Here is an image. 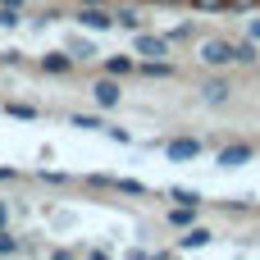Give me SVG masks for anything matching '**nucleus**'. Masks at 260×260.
<instances>
[{
	"mask_svg": "<svg viewBox=\"0 0 260 260\" xmlns=\"http://www.w3.org/2000/svg\"><path fill=\"white\" fill-rule=\"evenodd\" d=\"M201 64H206V69H224V64H238V41H219V37L201 41Z\"/></svg>",
	"mask_w": 260,
	"mask_h": 260,
	"instance_id": "1",
	"label": "nucleus"
},
{
	"mask_svg": "<svg viewBox=\"0 0 260 260\" xmlns=\"http://www.w3.org/2000/svg\"><path fill=\"white\" fill-rule=\"evenodd\" d=\"M91 101H96L101 110H114V105L123 101V78H110V73L96 78V82H91Z\"/></svg>",
	"mask_w": 260,
	"mask_h": 260,
	"instance_id": "2",
	"label": "nucleus"
},
{
	"mask_svg": "<svg viewBox=\"0 0 260 260\" xmlns=\"http://www.w3.org/2000/svg\"><path fill=\"white\" fill-rule=\"evenodd\" d=\"M73 18H78V27H87V32H105V27H114V14H105L101 5H82Z\"/></svg>",
	"mask_w": 260,
	"mask_h": 260,
	"instance_id": "3",
	"label": "nucleus"
},
{
	"mask_svg": "<svg viewBox=\"0 0 260 260\" xmlns=\"http://www.w3.org/2000/svg\"><path fill=\"white\" fill-rule=\"evenodd\" d=\"M133 50H137V55H151V59H165V55H169V41H165V37H155V32H137Z\"/></svg>",
	"mask_w": 260,
	"mask_h": 260,
	"instance_id": "4",
	"label": "nucleus"
},
{
	"mask_svg": "<svg viewBox=\"0 0 260 260\" xmlns=\"http://www.w3.org/2000/svg\"><path fill=\"white\" fill-rule=\"evenodd\" d=\"M165 155H169L174 165H183V160H197V155H201V142H197V137H174V142L165 146Z\"/></svg>",
	"mask_w": 260,
	"mask_h": 260,
	"instance_id": "5",
	"label": "nucleus"
},
{
	"mask_svg": "<svg viewBox=\"0 0 260 260\" xmlns=\"http://www.w3.org/2000/svg\"><path fill=\"white\" fill-rule=\"evenodd\" d=\"M229 96H233V82H229V78H210V82H201V101H206V105H224Z\"/></svg>",
	"mask_w": 260,
	"mask_h": 260,
	"instance_id": "6",
	"label": "nucleus"
},
{
	"mask_svg": "<svg viewBox=\"0 0 260 260\" xmlns=\"http://www.w3.org/2000/svg\"><path fill=\"white\" fill-rule=\"evenodd\" d=\"M251 155H256V151H251L247 142H238V146H224V151H219V169H238V165H247Z\"/></svg>",
	"mask_w": 260,
	"mask_h": 260,
	"instance_id": "7",
	"label": "nucleus"
},
{
	"mask_svg": "<svg viewBox=\"0 0 260 260\" xmlns=\"http://www.w3.org/2000/svg\"><path fill=\"white\" fill-rule=\"evenodd\" d=\"M210 238H215V233H210L206 224H187V233L178 238V251H197V247H206Z\"/></svg>",
	"mask_w": 260,
	"mask_h": 260,
	"instance_id": "8",
	"label": "nucleus"
},
{
	"mask_svg": "<svg viewBox=\"0 0 260 260\" xmlns=\"http://www.w3.org/2000/svg\"><path fill=\"white\" fill-rule=\"evenodd\" d=\"M41 69H46V73H69V69H73V50H50V55H41Z\"/></svg>",
	"mask_w": 260,
	"mask_h": 260,
	"instance_id": "9",
	"label": "nucleus"
},
{
	"mask_svg": "<svg viewBox=\"0 0 260 260\" xmlns=\"http://www.w3.org/2000/svg\"><path fill=\"white\" fill-rule=\"evenodd\" d=\"M105 73H110V78H133V73H137V59H133V55H110V59H105Z\"/></svg>",
	"mask_w": 260,
	"mask_h": 260,
	"instance_id": "10",
	"label": "nucleus"
},
{
	"mask_svg": "<svg viewBox=\"0 0 260 260\" xmlns=\"http://www.w3.org/2000/svg\"><path fill=\"white\" fill-rule=\"evenodd\" d=\"M114 23L128 27V32H142V14H137L133 5H119V9H114Z\"/></svg>",
	"mask_w": 260,
	"mask_h": 260,
	"instance_id": "11",
	"label": "nucleus"
},
{
	"mask_svg": "<svg viewBox=\"0 0 260 260\" xmlns=\"http://www.w3.org/2000/svg\"><path fill=\"white\" fill-rule=\"evenodd\" d=\"M197 210H201V206H183V201H178V206H174V210H169V215H165V219H169V224H174V229H187V224H192V219H197Z\"/></svg>",
	"mask_w": 260,
	"mask_h": 260,
	"instance_id": "12",
	"label": "nucleus"
},
{
	"mask_svg": "<svg viewBox=\"0 0 260 260\" xmlns=\"http://www.w3.org/2000/svg\"><path fill=\"white\" fill-rule=\"evenodd\" d=\"M142 73H146V78H174V64H169V59H146Z\"/></svg>",
	"mask_w": 260,
	"mask_h": 260,
	"instance_id": "13",
	"label": "nucleus"
},
{
	"mask_svg": "<svg viewBox=\"0 0 260 260\" xmlns=\"http://www.w3.org/2000/svg\"><path fill=\"white\" fill-rule=\"evenodd\" d=\"M18 251H23V242H18L9 229H0V256H18Z\"/></svg>",
	"mask_w": 260,
	"mask_h": 260,
	"instance_id": "14",
	"label": "nucleus"
},
{
	"mask_svg": "<svg viewBox=\"0 0 260 260\" xmlns=\"http://www.w3.org/2000/svg\"><path fill=\"white\" fill-rule=\"evenodd\" d=\"M5 114H14V119H37V105H18V101H9Z\"/></svg>",
	"mask_w": 260,
	"mask_h": 260,
	"instance_id": "15",
	"label": "nucleus"
},
{
	"mask_svg": "<svg viewBox=\"0 0 260 260\" xmlns=\"http://www.w3.org/2000/svg\"><path fill=\"white\" fill-rule=\"evenodd\" d=\"M169 197H174V201H183V206H201V192H192V187H174Z\"/></svg>",
	"mask_w": 260,
	"mask_h": 260,
	"instance_id": "16",
	"label": "nucleus"
},
{
	"mask_svg": "<svg viewBox=\"0 0 260 260\" xmlns=\"http://www.w3.org/2000/svg\"><path fill=\"white\" fill-rule=\"evenodd\" d=\"M69 50H73V59H96V46L91 41H73Z\"/></svg>",
	"mask_w": 260,
	"mask_h": 260,
	"instance_id": "17",
	"label": "nucleus"
},
{
	"mask_svg": "<svg viewBox=\"0 0 260 260\" xmlns=\"http://www.w3.org/2000/svg\"><path fill=\"white\" fill-rule=\"evenodd\" d=\"M73 128H87V133H96V128H110V123H101V119H91V114H73Z\"/></svg>",
	"mask_w": 260,
	"mask_h": 260,
	"instance_id": "18",
	"label": "nucleus"
},
{
	"mask_svg": "<svg viewBox=\"0 0 260 260\" xmlns=\"http://www.w3.org/2000/svg\"><path fill=\"white\" fill-rule=\"evenodd\" d=\"M238 64H256V46L251 41H238Z\"/></svg>",
	"mask_w": 260,
	"mask_h": 260,
	"instance_id": "19",
	"label": "nucleus"
},
{
	"mask_svg": "<svg viewBox=\"0 0 260 260\" xmlns=\"http://www.w3.org/2000/svg\"><path fill=\"white\" fill-rule=\"evenodd\" d=\"M114 187H119V192H133V197H142V192H146V187H142V183H133V178H119Z\"/></svg>",
	"mask_w": 260,
	"mask_h": 260,
	"instance_id": "20",
	"label": "nucleus"
},
{
	"mask_svg": "<svg viewBox=\"0 0 260 260\" xmlns=\"http://www.w3.org/2000/svg\"><path fill=\"white\" fill-rule=\"evenodd\" d=\"M0 27H18V14H14V9H5V5H0Z\"/></svg>",
	"mask_w": 260,
	"mask_h": 260,
	"instance_id": "21",
	"label": "nucleus"
},
{
	"mask_svg": "<svg viewBox=\"0 0 260 260\" xmlns=\"http://www.w3.org/2000/svg\"><path fill=\"white\" fill-rule=\"evenodd\" d=\"M192 5H197V9H215V14L229 9V0H192Z\"/></svg>",
	"mask_w": 260,
	"mask_h": 260,
	"instance_id": "22",
	"label": "nucleus"
},
{
	"mask_svg": "<svg viewBox=\"0 0 260 260\" xmlns=\"http://www.w3.org/2000/svg\"><path fill=\"white\" fill-rule=\"evenodd\" d=\"M9 178H18V169H9V165H0V183H9Z\"/></svg>",
	"mask_w": 260,
	"mask_h": 260,
	"instance_id": "23",
	"label": "nucleus"
},
{
	"mask_svg": "<svg viewBox=\"0 0 260 260\" xmlns=\"http://www.w3.org/2000/svg\"><path fill=\"white\" fill-rule=\"evenodd\" d=\"M5 9H14V14H23V0H0Z\"/></svg>",
	"mask_w": 260,
	"mask_h": 260,
	"instance_id": "24",
	"label": "nucleus"
},
{
	"mask_svg": "<svg viewBox=\"0 0 260 260\" xmlns=\"http://www.w3.org/2000/svg\"><path fill=\"white\" fill-rule=\"evenodd\" d=\"M5 224H9V206L0 201V229H5Z\"/></svg>",
	"mask_w": 260,
	"mask_h": 260,
	"instance_id": "25",
	"label": "nucleus"
},
{
	"mask_svg": "<svg viewBox=\"0 0 260 260\" xmlns=\"http://www.w3.org/2000/svg\"><path fill=\"white\" fill-rule=\"evenodd\" d=\"M251 37H256V41H260V18H251Z\"/></svg>",
	"mask_w": 260,
	"mask_h": 260,
	"instance_id": "26",
	"label": "nucleus"
},
{
	"mask_svg": "<svg viewBox=\"0 0 260 260\" xmlns=\"http://www.w3.org/2000/svg\"><path fill=\"white\" fill-rule=\"evenodd\" d=\"M82 5H105V0H82Z\"/></svg>",
	"mask_w": 260,
	"mask_h": 260,
	"instance_id": "27",
	"label": "nucleus"
}]
</instances>
